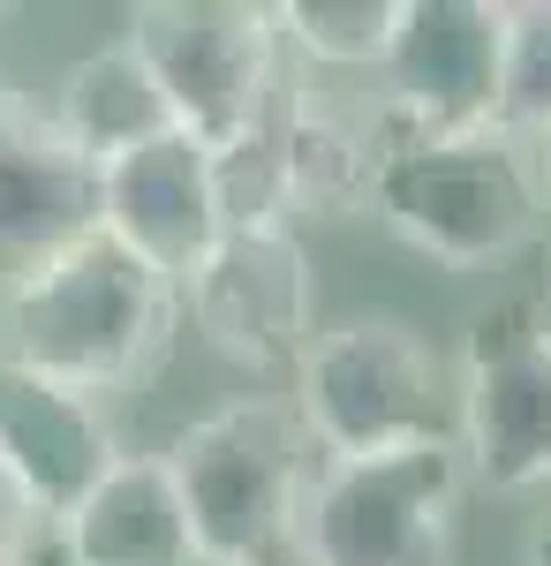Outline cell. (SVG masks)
I'll return each mask as SVG.
<instances>
[{"mask_svg": "<svg viewBox=\"0 0 551 566\" xmlns=\"http://www.w3.org/2000/svg\"><path fill=\"white\" fill-rule=\"evenodd\" d=\"M45 114H53V129L69 136V151L91 159V167H114V159H128V151H144V144L174 136L167 98H159L152 69L136 61V45H128V39L84 53V61L61 76V91H53Z\"/></svg>", "mask_w": 551, "mask_h": 566, "instance_id": "9a60e30c", "label": "cell"}, {"mask_svg": "<svg viewBox=\"0 0 551 566\" xmlns=\"http://www.w3.org/2000/svg\"><path fill=\"white\" fill-rule=\"evenodd\" d=\"M98 234H114L128 258H144L159 280H189L205 250L227 234L212 189V151L197 136H159L144 151H128L114 167H98Z\"/></svg>", "mask_w": 551, "mask_h": 566, "instance_id": "30bf717a", "label": "cell"}, {"mask_svg": "<svg viewBox=\"0 0 551 566\" xmlns=\"http://www.w3.org/2000/svg\"><path fill=\"white\" fill-rule=\"evenodd\" d=\"M454 446L484 491L551 483V310L537 295H513L468 317Z\"/></svg>", "mask_w": 551, "mask_h": 566, "instance_id": "52a82bcc", "label": "cell"}, {"mask_svg": "<svg viewBox=\"0 0 551 566\" xmlns=\"http://www.w3.org/2000/svg\"><path fill=\"white\" fill-rule=\"evenodd\" d=\"M0 23H8V0H0Z\"/></svg>", "mask_w": 551, "mask_h": 566, "instance_id": "603a6c76", "label": "cell"}, {"mask_svg": "<svg viewBox=\"0 0 551 566\" xmlns=\"http://www.w3.org/2000/svg\"><path fill=\"white\" fill-rule=\"evenodd\" d=\"M325 461H363L438 438V355L408 317H347L318 333L295 363V400Z\"/></svg>", "mask_w": 551, "mask_h": 566, "instance_id": "8992f818", "label": "cell"}, {"mask_svg": "<svg viewBox=\"0 0 551 566\" xmlns=\"http://www.w3.org/2000/svg\"><path fill=\"white\" fill-rule=\"evenodd\" d=\"M31 122H39V98H31V91H15L8 76H0V159L15 151V136L31 129Z\"/></svg>", "mask_w": 551, "mask_h": 566, "instance_id": "d6986e66", "label": "cell"}, {"mask_svg": "<svg viewBox=\"0 0 551 566\" xmlns=\"http://www.w3.org/2000/svg\"><path fill=\"white\" fill-rule=\"evenodd\" d=\"M181 325V287L128 258L114 234H91L39 280H23L0 303V348L15 370L61 378L76 392H122L159 370Z\"/></svg>", "mask_w": 551, "mask_h": 566, "instance_id": "6da1fadb", "label": "cell"}, {"mask_svg": "<svg viewBox=\"0 0 551 566\" xmlns=\"http://www.w3.org/2000/svg\"><path fill=\"white\" fill-rule=\"evenodd\" d=\"M45 528L69 566H197V536L159 453H122Z\"/></svg>", "mask_w": 551, "mask_h": 566, "instance_id": "4fadbf2b", "label": "cell"}, {"mask_svg": "<svg viewBox=\"0 0 551 566\" xmlns=\"http://www.w3.org/2000/svg\"><path fill=\"white\" fill-rule=\"evenodd\" d=\"M529 566H551V506H544V522L529 528Z\"/></svg>", "mask_w": 551, "mask_h": 566, "instance_id": "44dd1931", "label": "cell"}, {"mask_svg": "<svg viewBox=\"0 0 551 566\" xmlns=\"http://www.w3.org/2000/svg\"><path fill=\"white\" fill-rule=\"evenodd\" d=\"M122 39L152 69L174 129L205 151L250 136L280 98V23L257 0H144Z\"/></svg>", "mask_w": 551, "mask_h": 566, "instance_id": "5b68a950", "label": "cell"}, {"mask_svg": "<svg viewBox=\"0 0 551 566\" xmlns=\"http://www.w3.org/2000/svg\"><path fill=\"white\" fill-rule=\"evenodd\" d=\"M0 363H8V348H0Z\"/></svg>", "mask_w": 551, "mask_h": 566, "instance_id": "cb8c5ba5", "label": "cell"}, {"mask_svg": "<svg viewBox=\"0 0 551 566\" xmlns=\"http://www.w3.org/2000/svg\"><path fill=\"white\" fill-rule=\"evenodd\" d=\"M272 144H280V189H288V227L295 219H347L371 205L378 175V122L333 114L325 98L288 91L272 98Z\"/></svg>", "mask_w": 551, "mask_h": 566, "instance_id": "5bb4252c", "label": "cell"}, {"mask_svg": "<svg viewBox=\"0 0 551 566\" xmlns=\"http://www.w3.org/2000/svg\"><path fill=\"white\" fill-rule=\"evenodd\" d=\"M461 491H468V469L454 431L393 446V453H363V461H325L302 483L288 559L295 566H446L454 559Z\"/></svg>", "mask_w": 551, "mask_h": 566, "instance_id": "277c9868", "label": "cell"}, {"mask_svg": "<svg viewBox=\"0 0 551 566\" xmlns=\"http://www.w3.org/2000/svg\"><path fill=\"white\" fill-rule=\"evenodd\" d=\"M378 219L416 242L446 272L507 264L537 242L544 205L529 175V144L507 129H461V136H416L378 114V175H371Z\"/></svg>", "mask_w": 551, "mask_h": 566, "instance_id": "7a4b0ae2", "label": "cell"}, {"mask_svg": "<svg viewBox=\"0 0 551 566\" xmlns=\"http://www.w3.org/2000/svg\"><path fill=\"white\" fill-rule=\"evenodd\" d=\"M499 129L537 144L551 136V0H507L499 53Z\"/></svg>", "mask_w": 551, "mask_h": 566, "instance_id": "e0dca14e", "label": "cell"}, {"mask_svg": "<svg viewBox=\"0 0 551 566\" xmlns=\"http://www.w3.org/2000/svg\"><path fill=\"white\" fill-rule=\"evenodd\" d=\"M114 461H122V438L106 400L0 363V469L39 506V522H61Z\"/></svg>", "mask_w": 551, "mask_h": 566, "instance_id": "8fae6325", "label": "cell"}, {"mask_svg": "<svg viewBox=\"0 0 551 566\" xmlns=\"http://www.w3.org/2000/svg\"><path fill=\"white\" fill-rule=\"evenodd\" d=\"M23 566H69V559H61V544H53V528H45L39 544H31V559H23Z\"/></svg>", "mask_w": 551, "mask_h": 566, "instance_id": "7402d4cb", "label": "cell"}, {"mask_svg": "<svg viewBox=\"0 0 551 566\" xmlns=\"http://www.w3.org/2000/svg\"><path fill=\"white\" fill-rule=\"evenodd\" d=\"M401 0H288L272 8L280 39H295L318 69H378Z\"/></svg>", "mask_w": 551, "mask_h": 566, "instance_id": "2e32d148", "label": "cell"}, {"mask_svg": "<svg viewBox=\"0 0 551 566\" xmlns=\"http://www.w3.org/2000/svg\"><path fill=\"white\" fill-rule=\"evenodd\" d=\"M45 536V522H39V506L15 491V476L0 469V566H23L31 559V544Z\"/></svg>", "mask_w": 551, "mask_h": 566, "instance_id": "ac0fdd59", "label": "cell"}, {"mask_svg": "<svg viewBox=\"0 0 551 566\" xmlns=\"http://www.w3.org/2000/svg\"><path fill=\"white\" fill-rule=\"evenodd\" d=\"M507 0H401L385 39V122L416 136L499 129Z\"/></svg>", "mask_w": 551, "mask_h": 566, "instance_id": "9c48e42d", "label": "cell"}, {"mask_svg": "<svg viewBox=\"0 0 551 566\" xmlns=\"http://www.w3.org/2000/svg\"><path fill=\"white\" fill-rule=\"evenodd\" d=\"M197 333L242 370H295L318 340V264L295 227H227L181 280Z\"/></svg>", "mask_w": 551, "mask_h": 566, "instance_id": "ba28073f", "label": "cell"}, {"mask_svg": "<svg viewBox=\"0 0 551 566\" xmlns=\"http://www.w3.org/2000/svg\"><path fill=\"white\" fill-rule=\"evenodd\" d=\"M529 175H537V205L551 212V136H537V144H529Z\"/></svg>", "mask_w": 551, "mask_h": 566, "instance_id": "ffe728a7", "label": "cell"}, {"mask_svg": "<svg viewBox=\"0 0 551 566\" xmlns=\"http://www.w3.org/2000/svg\"><path fill=\"white\" fill-rule=\"evenodd\" d=\"M167 476L197 536V566H295V506L310 483V431L288 400L242 392L174 438Z\"/></svg>", "mask_w": 551, "mask_h": 566, "instance_id": "3957f363", "label": "cell"}, {"mask_svg": "<svg viewBox=\"0 0 551 566\" xmlns=\"http://www.w3.org/2000/svg\"><path fill=\"white\" fill-rule=\"evenodd\" d=\"M91 234H98V167L69 151V136L39 106V122L0 159V303Z\"/></svg>", "mask_w": 551, "mask_h": 566, "instance_id": "7c38bea8", "label": "cell"}]
</instances>
